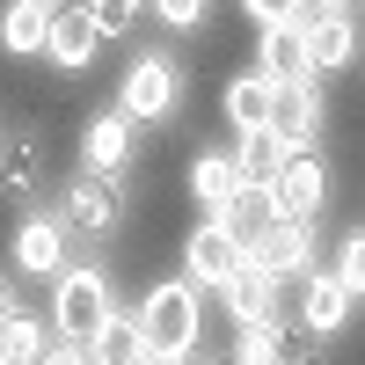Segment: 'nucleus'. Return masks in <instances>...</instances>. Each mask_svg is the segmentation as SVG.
<instances>
[{
  "instance_id": "nucleus-1",
  "label": "nucleus",
  "mask_w": 365,
  "mask_h": 365,
  "mask_svg": "<svg viewBox=\"0 0 365 365\" xmlns=\"http://www.w3.org/2000/svg\"><path fill=\"white\" fill-rule=\"evenodd\" d=\"M139 329H146V358L154 365H190L205 351V307L190 278H161L139 299Z\"/></svg>"
},
{
  "instance_id": "nucleus-2",
  "label": "nucleus",
  "mask_w": 365,
  "mask_h": 365,
  "mask_svg": "<svg viewBox=\"0 0 365 365\" xmlns=\"http://www.w3.org/2000/svg\"><path fill=\"white\" fill-rule=\"evenodd\" d=\"M117 314V292H110V270H96V263H73V270H58L51 278V336L58 344H96V329Z\"/></svg>"
},
{
  "instance_id": "nucleus-3",
  "label": "nucleus",
  "mask_w": 365,
  "mask_h": 365,
  "mask_svg": "<svg viewBox=\"0 0 365 365\" xmlns=\"http://www.w3.org/2000/svg\"><path fill=\"white\" fill-rule=\"evenodd\" d=\"M182 103V73H175V58L161 51H139L125 73H117V110L132 117V125H168Z\"/></svg>"
},
{
  "instance_id": "nucleus-4",
  "label": "nucleus",
  "mask_w": 365,
  "mask_h": 365,
  "mask_svg": "<svg viewBox=\"0 0 365 365\" xmlns=\"http://www.w3.org/2000/svg\"><path fill=\"white\" fill-rule=\"evenodd\" d=\"M241 263H249V241H241L227 220H197L190 234H182V278H190L197 292H220Z\"/></svg>"
},
{
  "instance_id": "nucleus-5",
  "label": "nucleus",
  "mask_w": 365,
  "mask_h": 365,
  "mask_svg": "<svg viewBox=\"0 0 365 365\" xmlns=\"http://www.w3.org/2000/svg\"><path fill=\"white\" fill-rule=\"evenodd\" d=\"M66 241H73V227L58 220V212H22V220L8 227V263H15V278H58V270H73V263H66Z\"/></svg>"
},
{
  "instance_id": "nucleus-6",
  "label": "nucleus",
  "mask_w": 365,
  "mask_h": 365,
  "mask_svg": "<svg viewBox=\"0 0 365 365\" xmlns=\"http://www.w3.org/2000/svg\"><path fill=\"white\" fill-rule=\"evenodd\" d=\"M58 220L81 227V234H117L125 227V190H117V175H73L66 190H58Z\"/></svg>"
},
{
  "instance_id": "nucleus-7",
  "label": "nucleus",
  "mask_w": 365,
  "mask_h": 365,
  "mask_svg": "<svg viewBox=\"0 0 365 365\" xmlns=\"http://www.w3.org/2000/svg\"><path fill=\"white\" fill-rule=\"evenodd\" d=\"M322 125H329V96H322V81H278V103H270V132H278L292 154H314Z\"/></svg>"
},
{
  "instance_id": "nucleus-8",
  "label": "nucleus",
  "mask_w": 365,
  "mask_h": 365,
  "mask_svg": "<svg viewBox=\"0 0 365 365\" xmlns=\"http://www.w3.org/2000/svg\"><path fill=\"white\" fill-rule=\"evenodd\" d=\"M329 161L322 154H292L285 161V175L270 182V197H278V220H299V227H314L322 212H329Z\"/></svg>"
},
{
  "instance_id": "nucleus-9",
  "label": "nucleus",
  "mask_w": 365,
  "mask_h": 365,
  "mask_svg": "<svg viewBox=\"0 0 365 365\" xmlns=\"http://www.w3.org/2000/svg\"><path fill=\"white\" fill-rule=\"evenodd\" d=\"M292 322H299V336H307V344L344 336V322H351V292L336 285V270H307V278H299V307H292Z\"/></svg>"
},
{
  "instance_id": "nucleus-10",
  "label": "nucleus",
  "mask_w": 365,
  "mask_h": 365,
  "mask_svg": "<svg viewBox=\"0 0 365 365\" xmlns=\"http://www.w3.org/2000/svg\"><path fill=\"white\" fill-rule=\"evenodd\" d=\"M220 307H227L234 329L241 322H285V278H270L263 263H241L234 278L220 285Z\"/></svg>"
},
{
  "instance_id": "nucleus-11",
  "label": "nucleus",
  "mask_w": 365,
  "mask_h": 365,
  "mask_svg": "<svg viewBox=\"0 0 365 365\" xmlns=\"http://www.w3.org/2000/svg\"><path fill=\"white\" fill-rule=\"evenodd\" d=\"M307 58L314 73H351L358 66V15L351 8H307Z\"/></svg>"
},
{
  "instance_id": "nucleus-12",
  "label": "nucleus",
  "mask_w": 365,
  "mask_h": 365,
  "mask_svg": "<svg viewBox=\"0 0 365 365\" xmlns=\"http://www.w3.org/2000/svg\"><path fill=\"white\" fill-rule=\"evenodd\" d=\"M73 146H81V168H88V175H117V168L132 161V146H139V125L110 103L103 117H88V125H81Z\"/></svg>"
},
{
  "instance_id": "nucleus-13",
  "label": "nucleus",
  "mask_w": 365,
  "mask_h": 365,
  "mask_svg": "<svg viewBox=\"0 0 365 365\" xmlns=\"http://www.w3.org/2000/svg\"><path fill=\"white\" fill-rule=\"evenodd\" d=\"M270 103H278V81H270L263 66H241V73L220 88V117L234 125V139H249V132H270Z\"/></svg>"
},
{
  "instance_id": "nucleus-14",
  "label": "nucleus",
  "mask_w": 365,
  "mask_h": 365,
  "mask_svg": "<svg viewBox=\"0 0 365 365\" xmlns=\"http://www.w3.org/2000/svg\"><path fill=\"white\" fill-rule=\"evenodd\" d=\"M103 44H110V37H103V22L73 0V8H58V15H51V51H44V58H51L58 73H88Z\"/></svg>"
},
{
  "instance_id": "nucleus-15",
  "label": "nucleus",
  "mask_w": 365,
  "mask_h": 365,
  "mask_svg": "<svg viewBox=\"0 0 365 365\" xmlns=\"http://www.w3.org/2000/svg\"><path fill=\"white\" fill-rule=\"evenodd\" d=\"M249 263H263L270 278H285V285H292V278H307V270H314V227L278 220V227H270L256 249H249Z\"/></svg>"
},
{
  "instance_id": "nucleus-16",
  "label": "nucleus",
  "mask_w": 365,
  "mask_h": 365,
  "mask_svg": "<svg viewBox=\"0 0 365 365\" xmlns=\"http://www.w3.org/2000/svg\"><path fill=\"white\" fill-rule=\"evenodd\" d=\"M256 66H263L270 81H314L307 22H270V29H256Z\"/></svg>"
},
{
  "instance_id": "nucleus-17",
  "label": "nucleus",
  "mask_w": 365,
  "mask_h": 365,
  "mask_svg": "<svg viewBox=\"0 0 365 365\" xmlns=\"http://www.w3.org/2000/svg\"><path fill=\"white\" fill-rule=\"evenodd\" d=\"M51 15L58 8H44V0H8V8H0V51H8V58L51 51Z\"/></svg>"
},
{
  "instance_id": "nucleus-18",
  "label": "nucleus",
  "mask_w": 365,
  "mask_h": 365,
  "mask_svg": "<svg viewBox=\"0 0 365 365\" xmlns=\"http://www.w3.org/2000/svg\"><path fill=\"white\" fill-rule=\"evenodd\" d=\"M182 190L197 197V212H205V220H212V212H227V197L241 190L234 154H190V168H182Z\"/></svg>"
},
{
  "instance_id": "nucleus-19",
  "label": "nucleus",
  "mask_w": 365,
  "mask_h": 365,
  "mask_svg": "<svg viewBox=\"0 0 365 365\" xmlns=\"http://www.w3.org/2000/svg\"><path fill=\"white\" fill-rule=\"evenodd\" d=\"M88 365H154V358H146V329H139V307H132V314L117 307V314L96 329V344H88Z\"/></svg>"
},
{
  "instance_id": "nucleus-20",
  "label": "nucleus",
  "mask_w": 365,
  "mask_h": 365,
  "mask_svg": "<svg viewBox=\"0 0 365 365\" xmlns=\"http://www.w3.org/2000/svg\"><path fill=\"white\" fill-rule=\"evenodd\" d=\"M227 365H292V329L285 322H241L227 344Z\"/></svg>"
},
{
  "instance_id": "nucleus-21",
  "label": "nucleus",
  "mask_w": 365,
  "mask_h": 365,
  "mask_svg": "<svg viewBox=\"0 0 365 365\" xmlns=\"http://www.w3.org/2000/svg\"><path fill=\"white\" fill-rule=\"evenodd\" d=\"M212 220H227V227H234V234L256 249V241H263L270 227H278V197H270L263 182H241V190L227 197V212H212Z\"/></svg>"
},
{
  "instance_id": "nucleus-22",
  "label": "nucleus",
  "mask_w": 365,
  "mask_h": 365,
  "mask_svg": "<svg viewBox=\"0 0 365 365\" xmlns=\"http://www.w3.org/2000/svg\"><path fill=\"white\" fill-rule=\"evenodd\" d=\"M285 161H292V146H285L278 132H249V139H234V175H241V182H263V190H270V182L285 175Z\"/></svg>"
},
{
  "instance_id": "nucleus-23",
  "label": "nucleus",
  "mask_w": 365,
  "mask_h": 365,
  "mask_svg": "<svg viewBox=\"0 0 365 365\" xmlns=\"http://www.w3.org/2000/svg\"><path fill=\"white\" fill-rule=\"evenodd\" d=\"M51 344H58V336H51L44 314H22V307H15L8 322H0V365H37Z\"/></svg>"
},
{
  "instance_id": "nucleus-24",
  "label": "nucleus",
  "mask_w": 365,
  "mask_h": 365,
  "mask_svg": "<svg viewBox=\"0 0 365 365\" xmlns=\"http://www.w3.org/2000/svg\"><path fill=\"white\" fill-rule=\"evenodd\" d=\"M329 270H336V285H344L351 299H365V227H351V234L336 241V263H329Z\"/></svg>"
},
{
  "instance_id": "nucleus-25",
  "label": "nucleus",
  "mask_w": 365,
  "mask_h": 365,
  "mask_svg": "<svg viewBox=\"0 0 365 365\" xmlns=\"http://www.w3.org/2000/svg\"><path fill=\"white\" fill-rule=\"evenodd\" d=\"M146 8H154V22L175 29V37H197V29L212 22V0H146Z\"/></svg>"
},
{
  "instance_id": "nucleus-26",
  "label": "nucleus",
  "mask_w": 365,
  "mask_h": 365,
  "mask_svg": "<svg viewBox=\"0 0 365 365\" xmlns=\"http://www.w3.org/2000/svg\"><path fill=\"white\" fill-rule=\"evenodd\" d=\"M81 8L103 22V37H125V29H139V8H146V0H81Z\"/></svg>"
},
{
  "instance_id": "nucleus-27",
  "label": "nucleus",
  "mask_w": 365,
  "mask_h": 365,
  "mask_svg": "<svg viewBox=\"0 0 365 365\" xmlns=\"http://www.w3.org/2000/svg\"><path fill=\"white\" fill-rule=\"evenodd\" d=\"M241 15H249L256 29H270V22H299V15H307V0H241Z\"/></svg>"
},
{
  "instance_id": "nucleus-28",
  "label": "nucleus",
  "mask_w": 365,
  "mask_h": 365,
  "mask_svg": "<svg viewBox=\"0 0 365 365\" xmlns=\"http://www.w3.org/2000/svg\"><path fill=\"white\" fill-rule=\"evenodd\" d=\"M37 365H88V351H81V344H51Z\"/></svg>"
},
{
  "instance_id": "nucleus-29",
  "label": "nucleus",
  "mask_w": 365,
  "mask_h": 365,
  "mask_svg": "<svg viewBox=\"0 0 365 365\" xmlns=\"http://www.w3.org/2000/svg\"><path fill=\"white\" fill-rule=\"evenodd\" d=\"M8 314H15V285L0 278V322H8Z\"/></svg>"
},
{
  "instance_id": "nucleus-30",
  "label": "nucleus",
  "mask_w": 365,
  "mask_h": 365,
  "mask_svg": "<svg viewBox=\"0 0 365 365\" xmlns=\"http://www.w3.org/2000/svg\"><path fill=\"white\" fill-rule=\"evenodd\" d=\"M307 8H351V0H307Z\"/></svg>"
},
{
  "instance_id": "nucleus-31",
  "label": "nucleus",
  "mask_w": 365,
  "mask_h": 365,
  "mask_svg": "<svg viewBox=\"0 0 365 365\" xmlns=\"http://www.w3.org/2000/svg\"><path fill=\"white\" fill-rule=\"evenodd\" d=\"M44 8H58V0H44Z\"/></svg>"
}]
</instances>
